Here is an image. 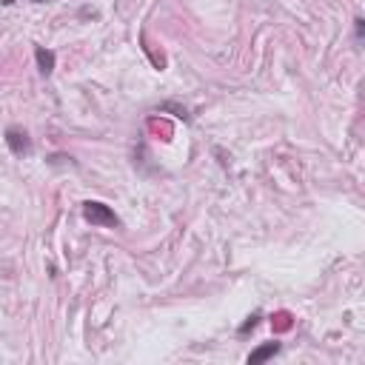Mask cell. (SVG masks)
Here are the masks:
<instances>
[{"label": "cell", "instance_id": "1", "mask_svg": "<svg viewBox=\"0 0 365 365\" xmlns=\"http://www.w3.org/2000/svg\"><path fill=\"white\" fill-rule=\"evenodd\" d=\"M83 217H86L91 225H103V228H118V225H120L118 214H114V211H111L106 203H98V200L83 203Z\"/></svg>", "mask_w": 365, "mask_h": 365}, {"label": "cell", "instance_id": "2", "mask_svg": "<svg viewBox=\"0 0 365 365\" xmlns=\"http://www.w3.org/2000/svg\"><path fill=\"white\" fill-rule=\"evenodd\" d=\"M6 146L12 148V155L14 157H26L29 151H32V140H29V134L23 129H6Z\"/></svg>", "mask_w": 365, "mask_h": 365}, {"label": "cell", "instance_id": "3", "mask_svg": "<svg viewBox=\"0 0 365 365\" xmlns=\"http://www.w3.org/2000/svg\"><path fill=\"white\" fill-rule=\"evenodd\" d=\"M274 354H280V342H263L260 349H254L252 354H248V365H257V362H265L272 360Z\"/></svg>", "mask_w": 365, "mask_h": 365}, {"label": "cell", "instance_id": "4", "mask_svg": "<svg viewBox=\"0 0 365 365\" xmlns=\"http://www.w3.org/2000/svg\"><path fill=\"white\" fill-rule=\"evenodd\" d=\"M34 57H37V66H41V74H46V78H49V74L54 71V52L46 49V46H37Z\"/></svg>", "mask_w": 365, "mask_h": 365}, {"label": "cell", "instance_id": "5", "mask_svg": "<svg viewBox=\"0 0 365 365\" xmlns=\"http://www.w3.org/2000/svg\"><path fill=\"white\" fill-rule=\"evenodd\" d=\"M257 320H260V314H254V317H248V322L243 325V329H240V334H245L248 329H254V325H257Z\"/></svg>", "mask_w": 365, "mask_h": 365}, {"label": "cell", "instance_id": "6", "mask_svg": "<svg viewBox=\"0 0 365 365\" xmlns=\"http://www.w3.org/2000/svg\"><path fill=\"white\" fill-rule=\"evenodd\" d=\"M32 3H49V0H32Z\"/></svg>", "mask_w": 365, "mask_h": 365}]
</instances>
